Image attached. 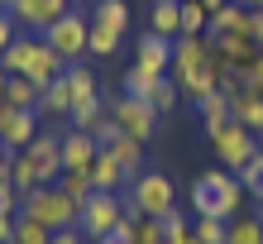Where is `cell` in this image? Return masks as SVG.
I'll list each match as a JSON object with an SVG mask.
<instances>
[{"label": "cell", "instance_id": "ba28073f", "mask_svg": "<svg viewBox=\"0 0 263 244\" xmlns=\"http://www.w3.org/2000/svg\"><path fill=\"white\" fill-rule=\"evenodd\" d=\"M43 39H48V48H58L63 63H82L86 48H91V10H77V5H72Z\"/></svg>", "mask_w": 263, "mask_h": 244}, {"label": "cell", "instance_id": "1f68e13d", "mask_svg": "<svg viewBox=\"0 0 263 244\" xmlns=\"http://www.w3.org/2000/svg\"><path fill=\"white\" fill-rule=\"evenodd\" d=\"M134 244H167V230L158 216H134Z\"/></svg>", "mask_w": 263, "mask_h": 244}, {"label": "cell", "instance_id": "4fadbf2b", "mask_svg": "<svg viewBox=\"0 0 263 244\" xmlns=\"http://www.w3.org/2000/svg\"><path fill=\"white\" fill-rule=\"evenodd\" d=\"M101 144L91 139L82 129H63V173H91V163H96Z\"/></svg>", "mask_w": 263, "mask_h": 244}, {"label": "cell", "instance_id": "6da1fadb", "mask_svg": "<svg viewBox=\"0 0 263 244\" xmlns=\"http://www.w3.org/2000/svg\"><path fill=\"white\" fill-rule=\"evenodd\" d=\"M167 77L177 82L182 101H206L215 91V77H220V58H215L211 39L206 34H182L173 43V67H167Z\"/></svg>", "mask_w": 263, "mask_h": 244}, {"label": "cell", "instance_id": "f546056e", "mask_svg": "<svg viewBox=\"0 0 263 244\" xmlns=\"http://www.w3.org/2000/svg\"><path fill=\"white\" fill-rule=\"evenodd\" d=\"M192 235H196L201 244H225V235H230V220H215V216H196V220H192Z\"/></svg>", "mask_w": 263, "mask_h": 244}, {"label": "cell", "instance_id": "3957f363", "mask_svg": "<svg viewBox=\"0 0 263 244\" xmlns=\"http://www.w3.org/2000/svg\"><path fill=\"white\" fill-rule=\"evenodd\" d=\"M0 63H5L10 77H34L39 86H53V82L67 72V63L58 58V48H48V39H43V34H20V39L5 48Z\"/></svg>", "mask_w": 263, "mask_h": 244}, {"label": "cell", "instance_id": "f5cc1de1", "mask_svg": "<svg viewBox=\"0 0 263 244\" xmlns=\"http://www.w3.org/2000/svg\"><path fill=\"white\" fill-rule=\"evenodd\" d=\"M91 5H96V0H91Z\"/></svg>", "mask_w": 263, "mask_h": 244}, {"label": "cell", "instance_id": "484cf974", "mask_svg": "<svg viewBox=\"0 0 263 244\" xmlns=\"http://www.w3.org/2000/svg\"><path fill=\"white\" fill-rule=\"evenodd\" d=\"M91 20H96V24H110V29H120V34H129V5H125V0H96Z\"/></svg>", "mask_w": 263, "mask_h": 244}, {"label": "cell", "instance_id": "d6a6232c", "mask_svg": "<svg viewBox=\"0 0 263 244\" xmlns=\"http://www.w3.org/2000/svg\"><path fill=\"white\" fill-rule=\"evenodd\" d=\"M14 244H53V230L39 225V220H29V216H20V225H14Z\"/></svg>", "mask_w": 263, "mask_h": 244}, {"label": "cell", "instance_id": "30bf717a", "mask_svg": "<svg viewBox=\"0 0 263 244\" xmlns=\"http://www.w3.org/2000/svg\"><path fill=\"white\" fill-rule=\"evenodd\" d=\"M39 129H43L39 110H14L10 101H0V144H5L10 154H24V148L39 139Z\"/></svg>", "mask_w": 263, "mask_h": 244}, {"label": "cell", "instance_id": "b9f144b4", "mask_svg": "<svg viewBox=\"0 0 263 244\" xmlns=\"http://www.w3.org/2000/svg\"><path fill=\"white\" fill-rule=\"evenodd\" d=\"M10 167H14V154L0 144V182H10Z\"/></svg>", "mask_w": 263, "mask_h": 244}, {"label": "cell", "instance_id": "7402d4cb", "mask_svg": "<svg viewBox=\"0 0 263 244\" xmlns=\"http://www.w3.org/2000/svg\"><path fill=\"white\" fill-rule=\"evenodd\" d=\"M39 96H43V86L34 77H10V86H5L0 101H10L14 110H39Z\"/></svg>", "mask_w": 263, "mask_h": 244}, {"label": "cell", "instance_id": "277c9868", "mask_svg": "<svg viewBox=\"0 0 263 244\" xmlns=\"http://www.w3.org/2000/svg\"><path fill=\"white\" fill-rule=\"evenodd\" d=\"M20 216L39 220V225H48V230L58 235V230H72V225L82 220V201H72L63 187H34V192H24Z\"/></svg>", "mask_w": 263, "mask_h": 244}, {"label": "cell", "instance_id": "9c48e42d", "mask_svg": "<svg viewBox=\"0 0 263 244\" xmlns=\"http://www.w3.org/2000/svg\"><path fill=\"white\" fill-rule=\"evenodd\" d=\"M105 105H110L120 134H129V139H139V144H148L153 134H158V125H163V115L153 110L148 101H134V96H125V91H115Z\"/></svg>", "mask_w": 263, "mask_h": 244}, {"label": "cell", "instance_id": "7a4b0ae2", "mask_svg": "<svg viewBox=\"0 0 263 244\" xmlns=\"http://www.w3.org/2000/svg\"><path fill=\"white\" fill-rule=\"evenodd\" d=\"M192 211L196 216H215V220H235L244 216V201H254L249 187L239 182V173H230V167H206L196 182H192Z\"/></svg>", "mask_w": 263, "mask_h": 244}, {"label": "cell", "instance_id": "d4e9b609", "mask_svg": "<svg viewBox=\"0 0 263 244\" xmlns=\"http://www.w3.org/2000/svg\"><path fill=\"white\" fill-rule=\"evenodd\" d=\"M158 82H163V77H153V72H144V67H134V63H129V72L120 77V91H125V96H134V101H148Z\"/></svg>", "mask_w": 263, "mask_h": 244}, {"label": "cell", "instance_id": "cb8c5ba5", "mask_svg": "<svg viewBox=\"0 0 263 244\" xmlns=\"http://www.w3.org/2000/svg\"><path fill=\"white\" fill-rule=\"evenodd\" d=\"M120 48H125V34H120V29H110V24H96V20H91V48H86V53L115 58Z\"/></svg>", "mask_w": 263, "mask_h": 244}, {"label": "cell", "instance_id": "7dc6e473", "mask_svg": "<svg viewBox=\"0 0 263 244\" xmlns=\"http://www.w3.org/2000/svg\"><path fill=\"white\" fill-rule=\"evenodd\" d=\"M254 211H258V220H263V201H254Z\"/></svg>", "mask_w": 263, "mask_h": 244}, {"label": "cell", "instance_id": "603a6c76", "mask_svg": "<svg viewBox=\"0 0 263 244\" xmlns=\"http://www.w3.org/2000/svg\"><path fill=\"white\" fill-rule=\"evenodd\" d=\"M225 244H263V220H258V211H244V216L230 220Z\"/></svg>", "mask_w": 263, "mask_h": 244}, {"label": "cell", "instance_id": "60d3db41", "mask_svg": "<svg viewBox=\"0 0 263 244\" xmlns=\"http://www.w3.org/2000/svg\"><path fill=\"white\" fill-rule=\"evenodd\" d=\"M14 225H20V216H0V244H14Z\"/></svg>", "mask_w": 263, "mask_h": 244}, {"label": "cell", "instance_id": "681fc988", "mask_svg": "<svg viewBox=\"0 0 263 244\" xmlns=\"http://www.w3.org/2000/svg\"><path fill=\"white\" fill-rule=\"evenodd\" d=\"M187 244H201V239H196V235H192V239H187Z\"/></svg>", "mask_w": 263, "mask_h": 244}, {"label": "cell", "instance_id": "f907efd6", "mask_svg": "<svg viewBox=\"0 0 263 244\" xmlns=\"http://www.w3.org/2000/svg\"><path fill=\"white\" fill-rule=\"evenodd\" d=\"M254 10H263V0H258V5H254Z\"/></svg>", "mask_w": 263, "mask_h": 244}, {"label": "cell", "instance_id": "d590c367", "mask_svg": "<svg viewBox=\"0 0 263 244\" xmlns=\"http://www.w3.org/2000/svg\"><path fill=\"white\" fill-rule=\"evenodd\" d=\"M115 134H120V125H115V115H110V105H105V115L96 120V125H91V139H96V144L105 148V144L115 139Z\"/></svg>", "mask_w": 263, "mask_h": 244}, {"label": "cell", "instance_id": "4316f807", "mask_svg": "<svg viewBox=\"0 0 263 244\" xmlns=\"http://www.w3.org/2000/svg\"><path fill=\"white\" fill-rule=\"evenodd\" d=\"M10 182L20 187V196H24V192H34V187H43V177H39V167H34V158H29V154H14Z\"/></svg>", "mask_w": 263, "mask_h": 244}, {"label": "cell", "instance_id": "f6af8a7d", "mask_svg": "<svg viewBox=\"0 0 263 244\" xmlns=\"http://www.w3.org/2000/svg\"><path fill=\"white\" fill-rule=\"evenodd\" d=\"M5 86H10V72H5V63H0V96H5Z\"/></svg>", "mask_w": 263, "mask_h": 244}, {"label": "cell", "instance_id": "9a60e30c", "mask_svg": "<svg viewBox=\"0 0 263 244\" xmlns=\"http://www.w3.org/2000/svg\"><path fill=\"white\" fill-rule=\"evenodd\" d=\"M63 82H67V91H72V110H77V105H86V101H96V96H101V86H96V72H91L86 63H67Z\"/></svg>", "mask_w": 263, "mask_h": 244}, {"label": "cell", "instance_id": "836d02e7", "mask_svg": "<svg viewBox=\"0 0 263 244\" xmlns=\"http://www.w3.org/2000/svg\"><path fill=\"white\" fill-rule=\"evenodd\" d=\"M72 201H86L91 192H96V182H91V173H63V182H58Z\"/></svg>", "mask_w": 263, "mask_h": 244}, {"label": "cell", "instance_id": "ffe728a7", "mask_svg": "<svg viewBox=\"0 0 263 244\" xmlns=\"http://www.w3.org/2000/svg\"><path fill=\"white\" fill-rule=\"evenodd\" d=\"M249 24H254V10L249 5H235V0H230L220 14H211V29H215V34H249ZM211 29H206V34H211Z\"/></svg>", "mask_w": 263, "mask_h": 244}, {"label": "cell", "instance_id": "ee69618b", "mask_svg": "<svg viewBox=\"0 0 263 244\" xmlns=\"http://www.w3.org/2000/svg\"><path fill=\"white\" fill-rule=\"evenodd\" d=\"M201 5H206V10H211V14H220V10H225V5H230V0H201Z\"/></svg>", "mask_w": 263, "mask_h": 244}, {"label": "cell", "instance_id": "7bdbcfd3", "mask_svg": "<svg viewBox=\"0 0 263 244\" xmlns=\"http://www.w3.org/2000/svg\"><path fill=\"white\" fill-rule=\"evenodd\" d=\"M249 39L263 48V10H254V24H249Z\"/></svg>", "mask_w": 263, "mask_h": 244}, {"label": "cell", "instance_id": "ab89813d", "mask_svg": "<svg viewBox=\"0 0 263 244\" xmlns=\"http://www.w3.org/2000/svg\"><path fill=\"white\" fill-rule=\"evenodd\" d=\"M53 244H91V239H86V235L72 225V230H58V235H53Z\"/></svg>", "mask_w": 263, "mask_h": 244}, {"label": "cell", "instance_id": "83f0119b", "mask_svg": "<svg viewBox=\"0 0 263 244\" xmlns=\"http://www.w3.org/2000/svg\"><path fill=\"white\" fill-rule=\"evenodd\" d=\"M182 34H206L211 29V10L201 5V0H182Z\"/></svg>", "mask_w": 263, "mask_h": 244}, {"label": "cell", "instance_id": "816d5d0a", "mask_svg": "<svg viewBox=\"0 0 263 244\" xmlns=\"http://www.w3.org/2000/svg\"><path fill=\"white\" fill-rule=\"evenodd\" d=\"M153 5H163V0H153Z\"/></svg>", "mask_w": 263, "mask_h": 244}, {"label": "cell", "instance_id": "ac0fdd59", "mask_svg": "<svg viewBox=\"0 0 263 244\" xmlns=\"http://www.w3.org/2000/svg\"><path fill=\"white\" fill-rule=\"evenodd\" d=\"M196 115H201V129H206V134L225 129L230 120H235V115H230V96H225V91H211L206 101H196Z\"/></svg>", "mask_w": 263, "mask_h": 244}, {"label": "cell", "instance_id": "d6986e66", "mask_svg": "<svg viewBox=\"0 0 263 244\" xmlns=\"http://www.w3.org/2000/svg\"><path fill=\"white\" fill-rule=\"evenodd\" d=\"M230 115H235L239 125H249L254 134H263V96H254V91H235V96H230Z\"/></svg>", "mask_w": 263, "mask_h": 244}, {"label": "cell", "instance_id": "e575fe53", "mask_svg": "<svg viewBox=\"0 0 263 244\" xmlns=\"http://www.w3.org/2000/svg\"><path fill=\"white\" fill-rule=\"evenodd\" d=\"M239 182L249 187V196H254V201H263V148L254 154V163H249V167L239 173Z\"/></svg>", "mask_w": 263, "mask_h": 244}, {"label": "cell", "instance_id": "f1b7e54d", "mask_svg": "<svg viewBox=\"0 0 263 244\" xmlns=\"http://www.w3.org/2000/svg\"><path fill=\"white\" fill-rule=\"evenodd\" d=\"M105 115V96H96V101H86V105H77V110L67 115V129H82V134H91V125Z\"/></svg>", "mask_w": 263, "mask_h": 244}, {"label": "cell", "instance_id": "5bb4252c", "mask_svg": "<svg viewBox=\"0 0 263 244\" xmlns=\"http://www.w3.org/2000/svg\"><path fill=\"white\" fill-rule=\"evenodd\" d=\"M67 115H72V91L58 77L53 86H43V96H39V120L43 125H58V120H67Z\"/></svg>", "mask_w": 263, "mask_h": 244}, {"label": "cell", "instance_id": "2e32d148", "mask_svg": "<svg viewBox=\"0 0 263 244\" xmlns=\"http://www.w3.org/2000/svg\"><path fill=\"white\" fill-rule=\"evenodd\" d=\"M91 182H96V192H125V187H129V173L101 148L96 163H91Z\"/></svg>", "mask_w": 263, "mask_h": 244}, {"label": "cell", "instance_id": "8fae6325", "mask_svg": "<svg viewBox=\"0 0 263 244\" xmlns=\"http://www.w3.org/2000/svg\"><path fill=\"white\" fill-rule=\"evenodd\" d=\"M72 10V0H10V14L24 34H48V29Z\"/></svg>", "mask_w": 263, "mask_h": 244}, {"label": "cell", "instance_id": "c3c4849f", "mask_svg": "<svg viewBox=\"0 0 263 244\" xmlns=\"http://www.w3.org/2000/svg\"><path fill=\"white\" fill-rule=\"evenodd\" d=\"M0 10H10V0H0Z\"/></svg>", "mask_w": 263, "mask_h": 244}, {"label": "cell", "instance_id": "44dd1931", "mask_svg": "<svg viewBox=\"0 0 263 244\" xmlns=\"http://www.w3.org/2000/svg\"><path fill=\"white\" fill-rule=\"evenodd\" d=\"M182 0H163V5H153L148 10V29L153 34H163V39H182Z\"/></svg>", "mask_w": 263, "mask_h": 244}, {"label": "cell", "instance_id": "52a82bcc", "mask_svg": "<svg viewBox=\"0 0 263 244\" xmlns=\"http://www.w3.org/2000/svg\"><path fill=\"white\" fill-rule=\"evenodd\" d=\"M125 216H129V211H125V192H91L86 201H82V220H77V230L96 244V239L110 235Z\"/></svg>", "mask_w": 263, "mask_h": 244}, {"label": "cell", "instance_id": "8992f818", "mask_svg": "<svg viewBox=\"0 0 263 244\" xmlns=\"http://www.w3.org/2000/svg\"><path fill=\"white\" fill-rule=\"evenodd\" d=\"M206 144H211V158L220 163V167H230V173H244V167L254 163V154H258V134L249 129V125H239V120H230L225 129H215V134H206Z\"/></svg>", "mask_w": 263, "mask_h": 244}, {"label": "cell", "instance_id": "5b68a950", "mask_svg": "<svg viewBox=\"0 0 263 244\" xmlns=\"http://www.w3.org/2000/svg\"><path fill=\"white\" fill-rule=\"evenodd\" d=\"M177 201H173V177L158 173V167H144L134 182H129V192H125V211L129 216H167Z\"/></svg>", "mask_w": 263, "mask_h": 244}, {"label": "cell", "instance_id": "74e56055", "mask_svg": "<svg viewBox=\"0 0 263 244\" xmlns=\"http://www.w3.org/2000/svg\"><path fill=\"white\" fill-rule=\"evenodd\" d=\"M20 187H14V182H0V216H20Z\"/></svg>", "mask_w": 263, "mask_h": 244}, {"label": "cell", "instance_id": "e0dca14e", "mask_svg": "<svg viewBox=\"0 0 263 244\" xmlns=\"http://www.w3.org/2000/svg\"><path fill=\"white\" fill-rule=\"evenodd\" d=\"M105 154H110V158L129 173V182L144 173V144H139V139H129V134H115V139L105 144Z\"/></svg>", "mask_w": 263, "mask_h": 244}, {"label": "cell", "instance_id": "8d00e7d4", "mask_svg": "<svg viewBox=\"0 0 263 244\" xmlns=\"http://www.w3.org/2000/svg\"><path fill=\"white\" fill-rule=\"evenodd\" d=\"M20 34H24V29H20V20H14L10 10H0V58H5V48H10V43L20 39Z\"/></svg>", "mask_w": 263, "mask_h": 244}, {"label": "cell", "instance_id": "bcb514c9", "mask_svg": "<svg viewBox=\"0 0 263 244\" xmlns=\"http://www.w3.org/2000/svg\"><path fill=\"white\" fill-rule=\"evenodd\" d=\"M72 5H77V10H86V5H91V0H72Z\"/></svg>", "mask_w": 263, "mask_h": 244}, {"label": "cell", "instance_id": "4dcf8cb0", "mask_svg": "<svg viewBox=\"0 0 263 244\" xmlns=\"http://www.w3.org/2000/svg\"><path fill=\"white\" fill-rule=\"evenodd\" d=\"M177 101H182V91H177L173 77H163L158 86H153V96H148V105H153L158 115H173V110H177Z\"/></svg>", "mask_w": 263, "mask_h": 244}, {"label": "cell", "instance_id": "7c38bea8", "mask_svg": "<svg viewBox=\"0 0 263 244\" xmlns=\"http://www.w3.org/2000/svg\"><path fill=\"white\" fill-rule=\"evenodd\" d=\"M173 43L177 39H163V34H153V29H144V34L134 39V67L153 72V77H167V67H173Z\"/></svg>", "mask_w": 263, "mask_h": 244}, {"label": "cell", "instance_id": "f35d334b", "mask_svg": "<svg viewBox=\"0 0 263 244\" xmlns=\"http://www.w3.org/2000/svg\"><path fill=\"white\" fill-rule=\"evenodd\" d=\"M96 244H134V216H125L110 235H105V239H96Z\"/></svg>", "mask_w": 263, "mask_h": 244}]
</instances>
